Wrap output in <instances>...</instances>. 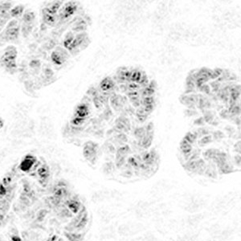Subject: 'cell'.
Wrapping results in <instances>:
<instances>
[{"label":"cell","mask_w":241,"mask_h":241,"mask_svg":"<svg viewBox=\"0 0 241 241\" xmlns=\"http://www.w3.org/2000/svg\"><path fill=\"white\" fill-rule=\"evenodd\" d=\"M120 89L122 90L123 92H125V91H126V90L128 89V88H127V87H126V86L125 85H120Z\"/></svg>","instance_id":"18"},{"label":"cell","mask_w":241,"mask_h":241,"mask_svg":"<svg viewBox=\"0 0 241 241\" xmlns=\"http://www.w3.org/2000/svg\"><path fill=\"white\" fill-rule=\"evenodd\" d=\"M117 232L120 236H130V235H132L130 225L129 224H122V225L119 226L118 228H117Z\"/></svg>","instance_id":"3"},{"label":"cell","mask_w":241,"mask_h":241,"mask_svg":"<svg viewBox=\"0 0 241 241\" xmlns=\"http://www.w3.org/2000/svg\"><path fill=\"white\" fill-rule=\"evenodd\" d=\"M153 105H147L144 106V110L145 112H146V113H150L152 110H153Z\"/></svg>","instance_id":"14"},{"label":"cell","mask_w":241,"mask_h":241,"mask_svg":"<svg viewBox=\"0 0 241 241\" xmlns=\"http://www.w3.org/2000/svg\"><path fill=\"white\" fill-rule=\"evenodd\" d=\"M200 90H201V91H203V92H206V93H209V92H210V88H209V86H207V85H202L201 87H200Z\"/></svg>","instance_id":"15"},{"label":"cell","mask_w":241,"mask_h":241,"mask_svg":"<svg viewBox=\"0 0 241 241\" xmlns=\"http://www.w3.org/2000/svg\"><path fill=\"white\" fill-rule=\"evenodd\" d=\"M88 110L87 106L85 105H81L78 107L77 109V117H82V118H85L86 115H88Z\"/></svg>","instance_id":"6"},{"label":"cell","mask_w":241,"mask_h":241,"mask_svg":"<svg viewBox=\"0 0 241 241\" xmlns=\"http://www.w3.org/2000/svg\"><path fill=\"white\" fill-rule=\"evenodd\" d=\"M127 88H128V89L130 90V91H136V90L139 88V85H138V84L131 83V84H129V86H128Z\"/></svg>","instance_id":"13"},{"label":"cell","mask_w":241,"mask_h":241,"mask_svg":"<svg viewBox=\"0 0 241 241\" xmlns=\"http://www.w3.org/2000/svg\"><path fill=\"white\" fill-rule=\"evenodd\" d=\"M197 135H198L197 134H193V133L189 132L188 134H186V136H185L184 140H186L187 142L190 143V144L191 145L195 142V139L197 138Z\"/></svg>","instance_id":"8"},{"label":"cell","mask_w":241,"mask_h":241,"mask_svg":"<svg viewBox=\"0 0 241 241\" xmlns=\"http://www.w3.org/2000/svg\"><path fill=\"white\" fill-rule=\"evenodd\" d=\"M146 131L145 130L144 128H138V129H136V130L134 131V134H135V136L140 140V139H142V138L146 135Z\"/></svg>","instance_id":"9"},{"label":"cell","mask_w":241,"mask_h":241,"mask_svg":"<svg viewBox=\"0 0 241 241\" xmlns=\"http://www.w3.org/2000/svg\"><path fill=\"white\" fill-rule=\"evenodd\" d=\"M77 7L76 5L73 3H68V5H66L65 8L64 9L63 14H62V17L63 18H68L70 16H72V14L74 13V11H76Z\"/></svg>","instance_id":"2"},{"label":"cell","mask_w":241,"mask_h":241,"mask_svg":"<svg viewBox=\"0 0 241 241\" xmlns=\"http://www.w3.org/2000/svg\"><path fill=\"white\" fill-rule=\"evenodd\" d=\"M200 219H201V217H200L199 215H191V216H190L188 219H187V223H188L189 225L196 226L199 223H200Z\"/></svg>","instance_id":"7"},{"label":"cell","mask_w":241,"mask_h":241,"mask_svg":"<svg viewBox=\"0 0 241 241\" xmlns=\"http://www.w3.org/2000/svg\"><path fill=\"white\" fill-rule=\"evenodd\" d=\"M35 158L33 157H27L23 159L22 162H21V166H20V168L23 171H30L31 168L33 167V166L35 165Z\"/></svg>","instance_id":"1"},{"label":"cell","mask_w":241,"mask_h":241,"mask_svg":"<svg viewBox=\"0 0 241 241\" xmlns=\"http://www.w3.org/2000/svg\"><path fill=\"white\" fill-rule=\"evenodd\" d=\"M114 87V84L113 82V81L110 80V78H106L104 80L101 84V88L103 91H108L110 90L111 88H113Z\"/></svg>","instance_id":"5"},{"label":"cell","mask_w":241,"mask_h":241,"mask_svg":"<svg viewBox=\"0 0 241 241\" xmlns=\"http://www.w3.org/2000/svg\"><path fill=\"white\" fill-rule=\"evenodd\" d=\"M180 148H181V150L182 151L183 154L184 155H186V154H189L191 153V151H192V147H191V145L190 143H188L186 142V140H183L181 142V144H180Z\"/></svg>","instance_id":"4"},{"label":"cell","mask_w":241,"mask_h":241,"mask_svg":"<svg viewBox=\"0 0 241 241\" xmlns=\"http://www.w3.org/2000/svg\"><path fill=\"white\" fill-rule=\"evenodd\" d=\"M128 96L129 97H134V96H138V92L137 91H131L127 93Z\"/></svg>","instance_id":"16"},{"label":"cell","mask_w":241,"mask_h":241,"mask_svg":"<svg viewBox=\"0 0 241 241\" xmlns=\"http://www.w3.org/2000/svg\"><path fill=\"white\" fill-rule=\"evenodd\" d=\"M153 96H146L143 99V104L144 105H153Z\"/></svg>","instance_id":"10"},{"label":"cell","mask_w":241,"mask_h":241,"mask_svg":"<svg viewBox=\"0 0 241 241\" xmlns=\"http://www.w3.org/2000/svg\"><path fill=\"white\" fill-rule=\"evenodd\" d=\"M222 74V70L221 69H215V70L212 71V76H211V79H215L218 77H219Z\"/></svg>","instance_id":"12"},{"label":"cell","mask_w":241,"mask_h":241,"mask_svg":"<svg viewBox=\"0 0 241 241\" xmlns=\"http://www.w3.org/2000/svg\"><path fill=\"white\" fill-rule=\"evenodd\" d=\"M138 120H139V121H144L145 120H146V115L145 114V115H142V116H138Z\"/></svg>","instance_id":"17"},{"label":"cell","mask_w":241,"mask_h":241,"mask_svg":"<svg viewBox=\"0 0 241 241\" xmlns=\"http://www.w3.org/2000/svg\"><path fill=\"white\" fill-rule=\"evenodd\" d=\"M212 136H207V135H206L205 137H203V138H201V140H200V143L203 145H205V144H207V143L210 142H211V140H212Z\"/></svg>","instance_id":"11"}]
</instances>
